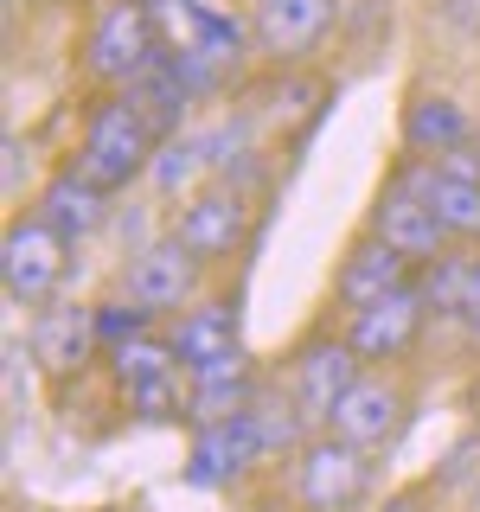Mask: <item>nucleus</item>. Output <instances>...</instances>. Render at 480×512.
Wrapping results in <instances>:
<instances>
[{
  "instance_id": "1",
  "label": "nucleus",
  "mask_w": 480,
  "mask_h": 512,
  "mask_svg": "<svg viewBox=\"0 0 480 512\" xmlns=\"http://www.w3.org/2000/svg\"><path fill=\"white\" fill-rule=\"evenodd\" d=\"M160 13L148 0H96L77 32V77L90 96H122L160 64Z\"/></svg>"
},
{
  "instance_id": "2",
  "label": "nucleus",
  "mask_w": 480,
  "mask_h": 512,
  "mask_svg": "<svg viewBox=\"0 0 480 512\" xmlns=\"http://www.w3.org/2000/svg\"><path fill=\"white\" fill-rule=\"evenodd\" d=\"M160 154V128L135 109V96H90L84 122H77V148L71 160L90 173L103 192L148 186V167Z\"/></svg>"
},
{
  "instance_id": "3",
  "label": "nucleus",
  "mask_w": 480,
  "mask_h": 512,
  "mask_svg": "<svg viewBox=\"0 0 480 512\" xmlns=\"http://www.w3.org/2000/svg\"><path fill=\"white\" fill-rule=\"evenodd\" d=\"M71 250H77L71 237L52 231L32 205L13 212L7 231H0V288H7L13 308H32V314L52 308L64 276H71Z\"/></svg>"
},
{
  "instance_id": "4",
  "label": "nucleus",
  "mask_w": 480,
  "mask_h": 512,
  "mask_svg": "<svg viewBox=\"0 0 480 512\" xmlns=\"http://www.w3.org/2000/svg\"><path fill=\"white\" fill-rule=\"evenodd\" d=\"M205 276H212V269L160 231V237L128 250V263L116 269V295L148 320H173V314H186L192 301H205Z\"/></svg>"
},
{
  "instance_id": "5",
  "label": "nucleus",
  "mask_w": 480,
  "mask_h": 512,
  "mask_svg": "<svg viewBox=\"0 0 480 512\" xmlns=\"http://www.w3.org/2000/svg\"><path fill=\"white\" fill-rule=\"evenodd\" d=\"M250 231H256V199L237 180H212V186L192 192L186 205L167 212V237L186 244L205 269H224L231 256H244Z\"/></svg>"
},
{
  "instance_id": "6",
  "label": "nucleus",
  "mask_w": 480,
  "mask_h": 512,
  "mask_svg": "<svg viewBox=\"0 0 480 512\" xmlns=\"http://www.w3.org/2000/svg\"><path fill=\"white\" fill-rule=\"evenodd\" d=\"M378 487V461L365 448H352L340 436H320L288 461V493H295L301 512H359Z\"/></svg>"
},
{
  "instance_id": "7",
  "label": "nucleus",
  "mask_w": 480,
  "mask_h": 512,
  "mask_svg": "<svg viewBox=\"0 0 480 512\" xmlns=\"http://www.w3.org/2000/svg\"><path fill=\"white\" fill-rule=\"evenodd\" d=\"M365 231H378L384 244L397 256H410L416 269H429L436 256L455 250V237H448V224L436 218V205L423 199V180H416V160L397 154L391 173H384L378 199H372V218H365Z\"/></svg>"
},
{
  "instance_id": "8",
  "label": "nucleus",
  "mask_w": 480,
  "mask_h": 512,
  "mask_svg": "<svg viewBox=\"0 0 480 512\" xmlns=\"http://www.w3.org/2000/svg\"><path fill=\"white\" fill-rule=\"evenodd\" d=\"M359 378H365L359 352H352L346 333H333V327L301 333V340L288 346V365H282V391L301 404V416H308L314 429H327V416L340 410V397H346Z\"/></svg>"
},
{
  "instance_id": "9",
  "label": "nucleus",
  "mask_w": 480,
  "mask_h": 512,
  "mask_svg": "<svg viewBox=\"0 0 480 512\" xmlns=\"http://www.w3.org/2000/svg\"><path fill=\"white\" fill-rule=\"evenodd\" d=\"M429 320H436V308H429L423 282H410V288H397V295H384L378 308L340 320V333H346V346L359 352L365 372H397V365L416 359V346H423Z\"/></svg>"
},
{
  "instance_id": "10",
  "label": "nucleus",
  "mask_w": 480,
  "mask_h": 512,
  "mask_svg": "<svg viewBox=\"0 0 480 512\" xmlns=\"http://www.w3.org/2000/svg\"><path fill=\"white\" fill-rule=\"evenodd\" d=\"M250 39L256 58L276 64V71H295L314 52H327V39L340 32L346 0H250Z\"/></svg>"
},
{
  "instance_id": "11",
  "label": "nucleus",
  "mask_w": 480,
  "mask_h": 512,
  "mask_svg": "<svg viewBox=\"0 0 480 512\" xmlns=\"http://www.w3.org/2000/svg\"><path fill=\"white\" fill-rule=\"evenodd\" d=\"M410 423V384L397 372H365L352 391L340 397V410L327 416V436H340L365 455H384Z\"/></svg>"
},
{
  "instance_id": "12",
  "label": "nucleus",
  "mask_w": 480,
  "mask_h": 512,
  "mask_svg": "<svg viewBox=\"0 0 480 512\" xmlns=\"http://www.w3.org/2000/svg\"><path fill=\"white\" fill-rule=\"evenodd\" d=\"M410 282H416V263H410V256H397L378 231H359L340 250V263H333L327 301L340 308V320H352V314L378 308L384 295H397V288H410Z\"/></svg>"
},
{
  "instance_id": "13",
  "label": "nucleus",
  "mask_w": 480,
  "mask_h": 512,
  "mask_svg": "<svg viewBox=\"0 0 480 512\" xmlns=\"http://www.w3.org/2000/svg\"><path fill=\"white\" fill-rule=\"evenodd\" d=\"M32 359L52 384H71L84 378L96 359H103V333H96V301H52L45 314H32V333H26Z\"/></svg>"
},
{
  "instance_id": "14",
  "label": "nucleus",
  "mask_w": 480,
  "mask_h": 512,
  "mask_svg": "<svg viewBox=\"0 0 480 512\" xmlns=\"http://www.w3.org/2000/svg\"><path fill=\"white\" fill-rule=\"evenodd\" d=\"M474 141V116L455 90L442 84H410L404 109H397V154L404 160H442Z\"/></svg>"
},
{
  "instance_id": "15",
  "label": "nucleus",
  "mask_w": 480,
  "mask_h": 512,
  "mask_svg": "<svg viewBox=\"0 0 480 512\" xmlns=\"http://www.w3.org/2000/svg\"><path fill=\"white\" fill-rule=\"evenodd\" d=\"M269 468V448L256 416H224V423H199L186 442V480L192 487H237L244 474Z\"/></svg>"
},
{
  "instance_id": "16",
  "label": "nucleus",
  "mask_w": 480,
  "mask_h": 512,
  "mask_svg": "<svg viewBox=\"0 0 480 512\" xmlns=\"http://www.w3.org/2000/svg\"><path fill=\"white\" fill-rule=\"evenodd\" d=\"M32 212L52 224V231H64L71 244H90V237L109 231V218H116V192H103L71 154H64L39 180V192H32Z\"/></svg>"
},
{
  "instance_id": "17",
  "label": "nucleus",
  "mask_w": 480,
  "mask_h": 512,
  "mask_svg": "<svg viewBox=\"0 0 480 512\" xmlns=\"http://www.w3.org/2000/svg\"><path fill=\"white\" fill-rule=\"evenodd\" d=\"M160 333H167L180 372H205V365L244 352V308H237V295H205L186 314H173Z\"/></svg>"
},
{
  "instance_id": "18",
  "label": "nucleus",
  "mask_w": 480,
  "mask_h": 512,
  "mask_svg": "<svg viewBox=\"0 0 480 512\" xmlns=\"http://www.w3.org/2000/svg\"><path fill=\"white\" fill-rule=\"evenodd\" d=\"M256 397H263V372H256L250 352H231V359L205 365V372H186V423H224V416H244Z\"/></svg>"
},
{
  "instance_id": "19",
  "label": "nucleus",
  "mask_w": 480,
  "mask_h": 512,
  "mask_svg": "<svg viewBox=\"0 0 480 512\" xmlns=\"http://www.w3.org/2000/svg\"><path fill=\"white\" fill-rule=\"evenodd\" d=\"M416 180H423V199L436 205V218L448 224V237H455V244H480V186L448 180L429 160H416Z\"/></svg>"
},
{
  "instance_id": "20",
  "label": "nucleus",
  "mask_w": 480,
  "mask_h": 512,
  "mask_svg": "<svg viewBox=\"0 0 480 512\" xmlns=\"http://www.w3.org/2000/svg\"><path fill=\"white\" fill-rule=\"evenodd\" d=\"M109 378H116V391H148L160 378H180V359H173L167 333H141V340H128L109 352Z\"/></svg>"
},
{
  "instance_id": "21",
  "label": "nucleus",
  "mask_w": 480,
  "mask_h": 512,
  "mask_svg": "<svg viewBox=\"0 0 480 512\" xmlns=\"http://www.w3.org/2000/svg\"><path fill=\"white\" fill-rule=\"evenodd\" d=\"M455 327L480 346V250L468 256V288H461V314H455Z\"/></svg>"
},
{
  "instance_id": "22",
  "label": "nucleus",
  "mask_w": 480,
  "mask_h": 512,
  "mask_svg": "<svg viewBox=\"0 0 480 512\" xmlns=\"http://www.w3.org/2000/svg\"><path fill=\"white\" fill-rule=\"evenodd\" d=\"M148 7H173V0H148Z\"/></svg>"
}]
</instances>
